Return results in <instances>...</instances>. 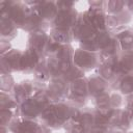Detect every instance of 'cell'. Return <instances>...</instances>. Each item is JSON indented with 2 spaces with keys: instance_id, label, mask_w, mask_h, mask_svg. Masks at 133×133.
Returning a JSON list of instances; mask_svg holds the SVG:
<instances>
[]
</instances>
